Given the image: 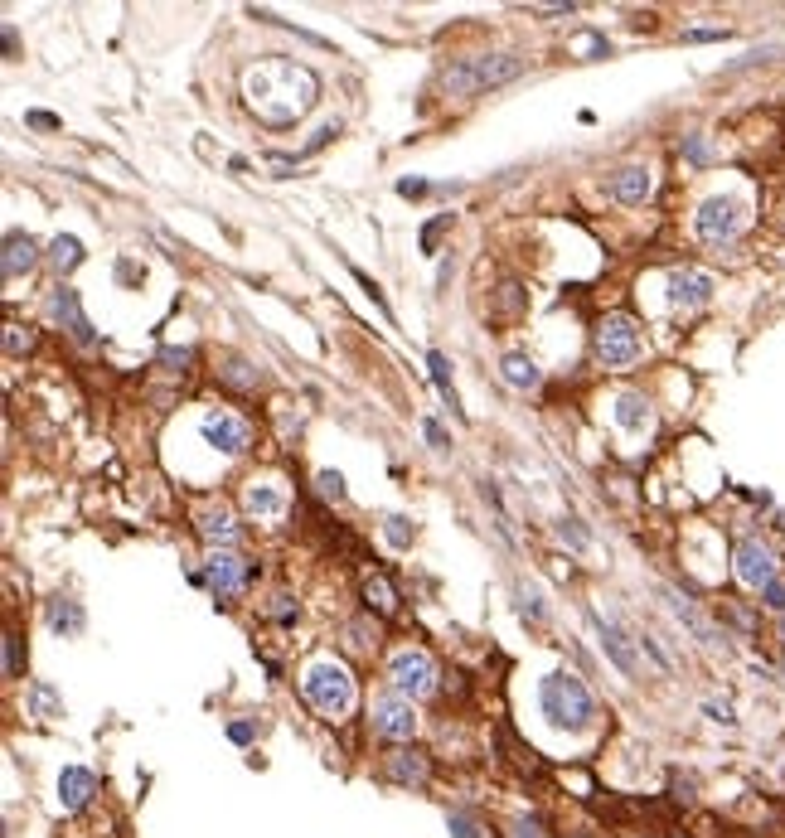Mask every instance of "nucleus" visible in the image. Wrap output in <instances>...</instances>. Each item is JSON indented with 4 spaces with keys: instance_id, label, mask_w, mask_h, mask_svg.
Wrapping results in <instances>:
<instances>
[{
    "instance_id": "obj_1",
    "label": "nucleus",
    "mask_w": 785,
    "mask_h": 838,
    "mask_svg": "<svg viewBox=\"0 0 785 838\" xmlns=\"http://www.w3.org/2000/svg\"><path fill=\"white\" fill-rule=\"evenodd\" d=\"M243 97L257 112V122L267 126H291L296 117L311 112V102L320 97V78H315L306 63L296 59H257L243 73Z\"/></svg>"
},
{
    "instance_id": "obj_2",
    "label": "nucleus",
    "mask_w": 785,
    "mask_h": 838,
    "mask_svg": "<svg viewBox=\"0 0 785 838\" xmlns=\"http://www.w3.org/2000/svg\"><path fill=\"white\" fill-rule=\"evenodd\" d=\"M519 73H524L519 54H480V59L451 63L441 73V88L451 97H475V93H485V88H500L509 78H519Z\"/></svg>"
},
{
    "instance_id": "obj_3",
    "label": "nucleus",
    "mask_w": 785,
    "mask_h": 838,
    "mask_svg": "<svg viewBox=\"0 0 785 838\" xmlns=\"http://www.w3.org/2000/svg\"><path fill=\"white\" fill-rule=\"evenodd\" d=\"M301 688H306V703L320 717H330V722H340L354 708V679H349L345 664H335V659H315L311 669L301 674Z\"/></svg>"
},
{
    "instance_id": "obj_4",
    "label": "nucleus",
    "mask_w": 785,
    "mask_h": 838,
    "mask_svg": "<svg viewBox=\"0 0 785 838\" xmlns=\"http://www.w3.org/2000/svg\"><path fill=\"white\" fill-rule=\"evenodd\" d=\"M538 698H543L548 722H553V727H567V732H582V727L592 722V713H597L587 683L572 679V674H548L543 688H538Z\"/></svg>"
},
{
    "instance_id": "obj_5",
    "label": "nucleus",
    "mask_w": 785,
    "mask_h": 838,
    "mask_svg": "<svg viewBox=\"0 0 785 838\" xmlns=\"http://www.w3.org/2000/svg\"><path fill=\"white\" fill-rule=\"evenodd\" d=\"M742 223H747V204H742V199H732V194H713V199H703V204H698V218H693L698 238H703V243H713V248L732 243V238L742 233Z\"/></svg>"
},
{
    "instance_id": "obj_6",
    "label": "nucleus",
    "mask_w": 785,
    "mask_h": 838,
    "mask_svg": "<svg viewBox=\"0 0 785 838\" xmlns=\"http://www.w3.org/2000/svg\"><path fill=\"white\" fill-rule=\"evenodd\" d=\"M388 679H393V693H403L412 703V698H427L437 688V664L427 650H398L388 659Z\"/></svg>"
},
{
    "instance_id": "obj_7",
    "label": "nucleus",
    "mask_w": 785,
    "mask_h": 838,
    "mask_svg": "<svg viewBox=\"0 0 785 838\" xmlns=\"http://www.w3.org/2000/svg\"><path fill=\"white\" fill-rule=\"evenodd\" d=\"M597 354H601V364H611V369H621V364H630V359L640 354V330H635L630 315H606V320H601Z\"/></svg>"
},
{
    "instance_id": "obj_8",
    "label": "nucleus",
    "mask_w": 785,
    "mask_h": 838,
    "mask_svg": "<svg viewBox=\"0 0 785 838\" xmlns=\"http://www.w3.org/2000/svg\"><path fill=\"white\" fill-rule=\"evenodd\" d=\"M369 717H374V732H378V737H388V742H408L412 732H417L412 703L403 698V693H378L374 708H369Z\"/></svg>"
},
{
    "instance_id": "obj_9",
    "label": "nucleus",
    "mask_w": 785,
    "mask_h": 838,
    "mask_svg": "<svg viewBox=\"0 0 785 838\" xmlns=\"http://www.w3.org/2000/svg\"><path fill=\"white\" fill-rule=\"evenodd\" d=\"M248 577H252V567H248L243 558H233L228 548H214V553L204 558V582L214 587V596H219V601H228V596H238Z\"/></svg>"
},
{
    "instance_id": "obj_10",
    "label": "nucleus",
    "mask_w": 785,
    "mask_h": 838,
    "mask_svg": "<svg viewBox=\"0 0 785 838\" xmlns=\"http://www.w3.org/2000/svg\"><path fill=\"white\" fill-rule=\"evenodd\" d=\"M732 562H737V577H742L747 587L766 591L771 582H776V553H771L766 543H756V538H747V543H737V553H732Z\"/></svg>"
},
{
    "instance_id": "obj_11",
    "label": "nucleus",
    "mask_w": 785,
    "mask_h": 838,
    "mask_svg": "<svg viewBox=\"0 0 785 838\" xmlns=\"http://www.w3.org/2000/svg\"><path fill=\"white\" fill-rule=\"evenodd\" d=\"M199 432L209 446H219L223 456H238V451H248V422L243 417H233V412H204V422H199Z\"/></svg>"
},
{
    "instance_id": "obj_12",
    "label": "nucleus",
    "mask_w": 785,
    "mask_h": 838,
    "mask_svg": "<svg viewBox=\"0 0 785 838\" xmlns=\"http://www.w3.org/2000/svg\"><path fill=\"white\" fill-rule=\"evenodd\" d=\"M49 315L59 320L63 330L73 335L78 344H93V325H88V315H83V306H78V291L73 286H54V296H49Z\"/></svg>"
},
{
    "instance_id": "obj_13",
    "label": "nucleus",
    "mask_w": 785,
    "mask_h": 838,
    "mask_svg": "<svg viewBox=\"0 0 785 838\" xmlns=\"http://www.w3.org/2000/svg\"><path fill=\"white\" fill-rule=\"evenodd\" d=\"M669 301H674L679 311L708 306V301H713V277H703V272H674V277H669Z\"/></svg>"
},
{
    "instance_id": "obj_14",
    "label": "nucleus",
    "mask_w": 785,
    "mask_h": 838,
    "mask_svg": "<svg viewBox=\"0 0 785 838\" xmlns=\"http://www.w3.org/2000/svg\"><path fill=\"white\" fill-rule=\"evenodd\" d=\"M587 621H592V630L601 635V650L616 659V669H626V674H640V664H635V650L626 645V630L616 621H606V616H597V611H587Z\"/></svg>"
},
{
    "instance_id": "obj_15",
    "label": "nucleus",
    "mask_w": 785,
    "mask_h": 838,
    "mask_svg": "<svg viewBox=\"0 0 785 838\" xmlns=\"http://www.w3.org/2000/svg\"><path fill=\"white\" fill-rule=\"evenodd\" d=\"M97 795V776L93 771H83V766H63L59 776V805L73 814V809H83L88 800Z\"/></svg>"
},
{
    "instance_id": "obj_16",
    "label": "nucleus",
    "mask_w": 785,
    "mask_h": 838,
    "mask_svg": "<svg viewBox=\"0 0 785 838\" xmlns=\"http://www.w3.org/2000/svg\"><path fill=\"white\" fill-rule=\"evenodd\" d=\"M243 504H248L252 519H282L286 514V490L282 485H272V480H252Z\"/></svg>"
},
{
    "instance_id": "obj_17",
    "label": "nucleus",
    "mask_w": 785,
    "mask_h": 838,
    "mask_svg": "<svg viewBox=\"0 0 785 838\" xmlns=\"http://www.w3.org/2000/svg\"><path fill=\"white\" fill-rule=\"evenodd\" d=\"M194 519H199V533H204V543H214V548H233V543H238V524H233V514H228L223 504H209V509H199Z\"/></svg>"
},
{
    "instance_id": "obj_18",
    "label": "nucleus",
    "mask_w": 785,
    "mask_h": 838,
    "mask_svg": "<svg viewBox=\"0 0 785 838\" xmlns=\"http://www.w3.org/2000/svg\"><path fill=\"white\" fill-rule=\"evenodd\" d=\"M650 185H655V180H650L645 165H626V170L611 175V194H616L621 204H645V199H650Z\"/></svg>"
},
{
    "instance_id": "obj_19",
    "label": "nucleus",
    "mask_w": 785,
    "mask_h": 838,
    "mask_svg": "<svg viewBox=\"0 0 785 838\" xmlns=\"http://www.w3.org/2000/svg\"><path fill=\"white\" fill-rule=\"evenodd\" d=\"M34 262H39V243H34L30 233H10V238H5V262H0L5 277L15 281L20 272H30Z\"/></svg>"
},
{
    "instance_id": "obj_20",
    "label": "nucleus",
    "mask_w": 785,
    "mask_h": 838,
    "mask_svg": "<svg viewBox=\"0 0 785 838\" xmlns=\"http://www.w3.org/2000/svg\"><path fill=\"white\" fill-rule=\"evenodd\" d=\"M383 766H388V776L398 780V785H422V780H427V756H422V751H408V746H398Z\"/></svg>"
},
{
    "instance_id": "obj_21",
    "label": "nucleus",
    "mask_w": 785,
    "mask_h": 838,
    "mask_svg": "<svg viewBox=\"0 0 785 838\" xmlns=\"http://www.w3.org/2000/svg\"><path fill=\"white\" fill-rule=\"evenodd\" d=\"M611 417H616L621 432H645V427H650V403H645L640 393H621L616 407H611Z\"/></svg>"
},
{
    "instance_id": "obj_22",
    "label": "nucleus",
    "mask_w": 785,
    "mask_h": 838,
    "mask_svg": "<svg viewBox=\"0 0 785 838\" xmlns=\"http://www.w3.org/2000/svg\"><path fill=\"white\" fill-rule=\"evenodd\" d=\"M500 373H504V383H509V388H519V393H529V388L543 383V373H538V364L529 359V354H504Z\"/></svg>"
},
{
    "instance_id": "obj_23",
    "label": "nucleus",
    "mask_w": 785,
    "mask_h": 838,
    "mask_svg": "<svg viewBox=\"0 0 785 838\" xmlns=\"http://www.w3.org/2000/svg\"><path fill=\"white\" fill-rule=\"evenodd\" d=\"M49 630H59V635H78L83 630V606L78 601H49Z\"/></svg>"
},
{
    "instance_id": "obj_24",
    "label": "nucleus",
    "mask_w": 785,
    "mask_h": 838,
    "mask_svg": "<svg viewBox=\"0 0 785 838\" xmlns=\"http://www.w3.org/2000/svg\"><path fill=\"white\" fill-rule=\"evenodd\" d=\"M669 606H674V616H679V621L689 625V630L698 635V640H703V645H723V640H718V630H713V625L703 621V616L693 611V606L684 601V596H669Z\"/></svg>"
},
{
    "instance_id": "obj_25",
    "label": "nucleus",
    "mask_w": 785,
    "mask_h": 838,
    "mask_svg": "<svg viewBox=\"0 0 785 838\" xmlns=\"http://www.w3.org/2000/svg\"><path fill=\"white\" fill-rule=\"evenodd\" d=\"M49 257H54V267H59V272H73V267L83 262V243H78V238H54Z\"/></svg>"
},
{
    "instance_id": "obj_26",
    "label": "nucleus",
    "mask_w": 785,
    "mask_h": 838,
    "mask_svg": "<svg viewBox=\"0 0 785 838\" xmlns=\"http://www.w3.org/2000/svg\"><path fill=\"white\" fill-rule=\"evenodd\" d=\"M364 596H369V606H378L383 616L398 611V596H393V587H388L383 577H369V582H364Z\"/></svg>"
},
{
    "instance_id": "obj_27",
    "label": "nucleus",
    "mask_w": 785,
    "mask_h": 838,
    "mask_svg": "<svg viewBox=\"0 0 785 838\" xmlns=\"http://www.w3.org/2000/svg\"><path fill=\"white\" fill-rule=\"evenodd\" d=\"M427 369H432V383L441 388V398H451V407H456V388H451V369H446V354H427Z\"/></svg>"
},
{
    "instance_id": "obj_28",
    "label": "nucleus",
    "mask_w": 785,
    "mask_h": 838,
    "mask_svg": "<svg viewBox=\"0 0 785 838\" xmlns=\"http://www.w3.org/2000/svg\"><path fill=\"white\" fill-rule=\"evenodd\" d=\"M383 533H388V543H398V548H408L412 543V524L403 519V514H388V519H383Z\"/></svg>"
},
{
    "instance_id": "obj_29",
    "label": "nucleus",
    "mask_w": 785,
    "mask_h": 838,
    "mask_svg": "<svg viewBox=\"0 0 785 838\" xmlns=\"http://www.w3.org/2000/svg\"><path fill=\"white\" fill-rule=\"evenodd\" d=\"M223 378H228V383H238V388H257V369H252V364H243V359H228Z\"/></svg>"
},
{
    "instance_id": "obj_30",
    "label": "nucleus",
    "mask_w": 785,
    "mask_h": 838,
    "mask_svg": "<svg viewBox=\"0 0 785 838\" xmlns=\"http://www.w3.org/2000/svg\"><path fill=\"white\" fill-rule=\"evenodd\" d=\"M315 490L325 499H345V480H340L335 470H320V475H315Z\"/></svg>"
},
{
    "instance_id": "obj_31",
    "label": "nucleus",
    "mask_w": 785,
    "mask_h": 838,
    "mask_svg": "<svg viewBox=\"0 0 785 838\" xmlns=\"http://www.w3.org/2000/svg\"><path fill=\"white\" fill-rule=\"evenodd\" d=\"M5 679H20V635H5Z\"/></svg>"
},
{
    "instance_id": "obj_32",
    "label": "nucleus",
    "mask_w": 785,
    "mask_h": 838,
    "mask_svg": "<svg viewBox=\"0 0 785 838\" xmlns=\"http://www.w3.org/2000/svg\"><path fill=\"white\" fill-rule=\"evenodd\" d=\"M558 538L572 543V548H587V528L577 524V519H558Z\"/></svg>"
},
{
    "instance_id": "obj_33",
    "label": "nucleus",
    "mask_w": 785,
    "mask_h": 838,
    "mask_svg": "<svg viewBox=\"0 0 785 838\" xmlns=\"http://www.w3.org/2000/svg\"><path fill=\"white\" fill-rule=\"evenodd\" d=\"M446 228H451V214H441L437 223H427V228H422V248L437 252V243H441V233H446Z\"/></svg>"
},
{
    "instance_id": "obj_34",
    "label": "nucleus",
    "mask_w": 785,
    "mask_h": 838,
    "mask_svg": "<svg viewBox=\"0 0 785 838\" xmlns=\"http://www.w3.org/2000/svg\"><path fill=\"white\" fill-rule=\"evenodd\" d=\"M684 156H689L693 165H708L713 151H708V141H703V136H684Z\"/></svg>"
},
{
    "instance_id": "obj_35",
    "label": "nucleus",
    "mask_w": 785,
    "mask_h": 838,
    "mask_svg": "<svg viewBox=\"0 0 785 838\" xmlns=\"http://www.w3.org/2000/svg\"><path fill=\"white\" fill-rule=\"evenodd\" d=\"M335 136H340V122H325V126H320V131L311 136V141H306V151H301V156H311V151H320V146H330Z\"/></svg>"
},
{
    "instance_id": "obj_36",
    "label": "nucleus",
    "mask_w": 785,
    "mask_h": 838,
    "mask_svg": "<svg viewBox=\"0 0 785 838\" xmlns=\"http://www.w3.org/2000/svg\"><path fill=\"white\" fill-rule=\"evenodd\" d=\"M519 606H524V616H534V621H543V601H538V591L519 587Z\"/></svg>"
},
{
    "instance_id": "obj_37",
    "label": "nucleus",
    "mask_w": 785,
    "mask_h": 838,
    "mask_svg": "<svg viewBox=\"0 0 785 838\" xmlns=\"http://www.w3.org/2000/svg\"><path fill=\"white\" fill-rule=\"evenodd\" d=\"M451 834L456 838H480V829H475L471 814H451Z\"/></svg>"
},
{
    "instance_id": "obj_38",
    "label": "nucleus",
    "mask_w": 785,
    "mask_h": 838,
    "mask_svg": "<svg viewBox=\"0 0 785 838\" xmlns=\"http://www.w3.org/2000/svg\"><path fill=\"white\" fill-rule=\"evenodd\" d=\"M30 344H34L30 330L20 335V325H10V335H5V349H10V354H20V349H30Z\"/></svg>"
},
{
    "instance_id": "obj_39",
    "label": "nucleus",
    "mask_w": 785,
    "mask_h": 838,
    "mask_svg": "<svg viewBox=\"0 0 785 838\" xmlns=\"http://www.w3.org/2000/svg\"><path fill=\"white\" fill-rule=\"evenodd\" d=\"M228 737H233L238 746H248L252 737H257V727H252V722H228Z\"/></svg>"
},
{
    "instance_id": "obj_40",
    "label": "nucleus",
    "mask_w": 785,
    "mask_h": 838,
    "mask_svg": "<svg viewBox=\"0 0 785 838\" xmlns=\"http://www.w3.org/2000/svg\"><path fill=\"white\" fill-rule=\"evenodd\" d=\"M703 713L713 717V722H723V727H732V722H737V717H732V708H727V703H703Z\"/></svg>"
},
{
    "instance_id": "obj_41",
    "label": "nucleus",
    "mask_w": 785,
    "mask_h": 838,
    "mask_svg": "<svg viewBox=\"0 0 785 838\" xmlns=\"http://www.w3.org/2000/svg\"><path fill=\"white\" fill-rule=\"evenodd\" d=\"M761 596H766V606H771V611H785V587H781V582H771Z\"/></svg>"
},
{
    "instance_id": "obj_42",
    "label": "nucleus",
    "mask_w": 785,
    "mask_h": 838,
    "mask_svg": "<svg viewBox=\"0 0 785 838\" xmlns=\"http://www.w3.org/2000/svg\"><path fill=\"white\" fill-rule=\"evenodd\" d=\"M160 364H170V369H175V373H185L189 354H185V349H165V354H160Z\"/></svg>"
},
{
    "instance_id": "obj_43",
    "label": "nucleus",
    "mask_w": 785,
    "mask_h": 838,
    "mask_svg": "<svg viewBox=\"0 0 785 838\" xmlns=\"http://www.w3.org/2000/svg\"><path fill=\"white\" fill-rule=\"evenodd\" d=\"M34 703H39L44 713H59V703H54V688H44V683L34 688Z\"/></svg>"
},
{
    "instance_id": "obj_44",
    "label": "nucleus",
    "mask_w": 785,
    "mask_h": 838,
    "mask_svg": "<svg viewBox=\"0 0 785 838\" xmlns=\"http://www.w3.org/2000/svg\"><path fill=\"white\" fill-rule=\"evenodd\" d=\"M422 432H427V441H432V446H451V436L441 432L437 422H422Z\"/></svg>"
},
{
    "instance_id": "obj_45",
    "label": "nucleus",
    "mask_w": 785,
    "mask_h": 838,
    "mask_svg": "<svg viewBox=\"0 0 785 838\" xmlns=\"http://www.w3.org/2000/svg\"><path fill=\"white\" fill-rule=\"evenodd\" d=\"M398 194L417 199V194H427V180H398Z\"/></svg>"
},
{
    "instance_id": "obj_46",
    "label": "nucleus",
    "mask_w": 785,
    "mask_h": 838,
    "mask_svg": "<svg viewBox=\"0 0 785 838\" xmlns=\"http://www.w3.org/2000/svg\"><path fill=\"white\" fill-rule=\"evenodd\" d=\"M30 126H39V131H54V117H49V112H30Z\"/></svg>"
},
{
    "instance_id": "obj_47",
    "label": "nucleus",
    "mask_w": 785,
    "mask_h": 838,
    "mask_svg": "<svg viewBox=\"0 0 785 838\" xmlns=\"http://www.w3.org/2000/svg\"><path fill=\"white\" fill-rule=\"evenodd\" d=\"M5 54H10V59L20 54V39H15V25H5Z\"/></svg>"
},
{
    "instance_id": "obj_48",
    "label": "nucleus",
    "mask_w": 785,
    "mask_h": 838,
    "mask_svg": "<svg viewBox=\"0 0 785 838\" xmlns=\"http://www.w3.org/2000/svg\"><path fill=\"white\" fill-rule=\"evenodd\" d=\"M514 838H538L534 824H514Z\"/></svg>"
},
{
    "instance_id": "obj_49",
    "label": "nucleus",
    "mask_w": 785,
    "mask_h": 838,
    "mask_svg": "<svg viewBox=\"0 0 785 838\" xmlns=\"http://www.w3.org/2000/svg\"><path fill=\"white\" fill-rule=\"evenodd\" d=\"M781 630H785V625H781Z\"/></svg>"
}]
</instances>
